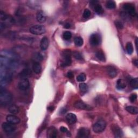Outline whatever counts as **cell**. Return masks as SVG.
Masks as SVG:
<instances>
[{"label": "cell", "instance_id": "30bf717a", "mask_svg": "<svg viewBox=\"0 0 138 138\" xmlns=\"http://www.w3.org/2000/svg\"><path fill=\"white\" fill-rule=\"evenodd\" d=\"M30 83L27 78H22L18 84V87L21 90H27L29 88Z\"/></svg>", "mask_w": 138, "mask_h": 138}, {"label": "cell", "instance_id": "3957f363", "mask_svg": "<svg viewBox=\"0 0 138 138\" xmlns=\"http://www.w3.org/2000/svg\"><path fill=\"white\" fill-rule=\"evenodd\" d=\"M0 20L1 21L2 23H3L5 27L11 26L15 23L14 19L12 17L5 14L4 12H0Z\"/></svg>", "mask_w": 138, "mask_h": 138}, {"label": "cell", "instance_id": "836d02e7", "mask_svg": "<svg viewBox=\"0 0 138 138\" xmlns=\"http://www.w3.org/2000/svg\"><path fill=\"white\" fill-rule=\"evenodd\" d=\"M73 57L76 58L77 60H82L83 56L78 51H74L73 53Z\"/></svg>", "mask_w": 138, "mask_h": 138}, {"label": "cell", "instance_id": "6da1fadb", "mask_svg": "<svg viewBox=\"0 0 138 138\" xmlns=\"http://www.w3.org/2000/svg\"><path fill=\"white\" fill-rule=\"evenodd\" d=\"M12 95L7 90L1 89L0 92V103L1 105L5 106L9 104L12 100Z\"/></svg>", "mask_w": 138, "mask_h": 138}, {"label": "cell", "instance_id": "52a82bcc", "mask_svg": "<svg viewBox=\"0 0 138 138\" xmlns=\"http://www.w3.org/2000/svg\"><path fill=\"white\" fill-rule=\"evenodd\" d=\"M123 9L126 11L129 15L132 16L134 17L136 15L135 7L133 5H132V4L131 3L124 4L123 5Z\"/></svg>", "mask_w": 138, "mask_h": 138}, {"label": "cell", "instance_id": "f546056e", "mask_svg": "<svg viewBox=\"0 0 138 138\" xmlns=\"http://www.w3.org/2000/svg\"><path fill=\"white\" fill-rule=\"evenodd\" d=\"M79 89L80 91L83 92H86L89 90V87L86 83H81L79 84Z\"/></svg>", "mask_w": 138, "mask_h": 138}, {"label": "cell", "instance_id": "cb8c5ba5", "mask_svg": "<svg viewBox=\"0 0 138 138\" xmlns=\"http://www.w3.org/2000/svg\"><path fill=\"white\" fill-rule=\"evenodd\" d=\"M96 57L100 61L102 62H105L106 61V58L105 56L104 52L102 51H99L96 52Z\"/></svg>", "mask_w": 138, "mask_h": 138}, {"label": "cell", "instance_id": "ffe728a7", "mask_svg": "<svg viewBox=\"0 0 138 138\" xmlns=\"http://www.w3.org/2000/svg\"><path fill=\"white\" fill-rule=\"evenodd\" d=\"M126 110L132 114H137L138 113V108L135 106H128L126 108Z\"/></svg>", "mask_w": 138, "mask_h": 138}, {"label": "cell", "instance_id": "9c48e42d", "mask_svg": "<svg viewBox=\"0 0 138 138\" xmlns=\"http://www.w3.org/2000/svg\"><path fill=\"white\" fill-rule=\"evenodd\" d=\"M3 130L6 133H11L16 129V127L14 124H12L8 122H3L2 125Z\"/></svg>", "mask_w": 138, "mask_h": 138}, {"label": "cell", "instance_id": "d6986e66", "mask_svg": "<svg viewBox=\"0 0 138 138\" xmlns=\"http://www.w3.org/2000/svg\"><path fill=\"white\" fill-rule=\"evenodd\" d=\"M8 110L10 113L12 114H17L20 112V109L18 106L15 104L11 105L8 109Z\"/></svg>", "mask_w": 138, "mask_h": 138}, {"label": "cell", "instance_id": "d6a6232c", "mask_svg": "<svg viewBox=\"0 0 138 138\" xmlns=\"http://www.w3.org/2000/svg\"><path fill=\"white\" fill-rule=\"evenodd\" d=\"M72 37V34L70 31H65L63 34V38L66 41H68Z\"/></svg>", "mask_w": 138, "mask_h": 138}, {"label": "cell", "instance_id": "e0dca14e", "mask_svg": "<svg viewBox=\"0 0 138 138\" xmlns=\"http://www.w3.org/2000/svg\"><path fill=\"white\" fill-rule=\"evenodd\" d=\"M66 119L70 124H74L77 121V117L73 113H68L66 116Z\"/></svg>", "mask_w": 138, "mask_h": 138}, {"label": "cell", "instance_id": "1f68e13d", "mask_svg": "<svg viewBox=\"0 0 138 138\" xmlns=\"http://www.w3.org/2000/svg\"><path fill=\"white\" fill-rule=\"evenodd\" d=\"M86 79V76L84 73H81L79 74L77 77V80L79 81V82H84Z\"/></svg>", "mask_w": 138, "mask_h": 138}, {"label": "cell", "instance_id": "e575fe53", "mask_svg": "<svg viewBox=\"0 0 138 138\" xmlns=\"http://www.w3.org/2000/svg\"><path fill=\"white\" fill-rule=\"evenodd\" d=\"M91 11L88 9H85L83 12V17L84 18H88L91 16Z\"/></svg>", "mask_w": 138, "mask_h": 138}, {"label": "cell", "instance_id": "b9f144b4", "mask_svg": "<svg viewBox=\"0 0 138 138\" xmlns=\"http://www.w3.org/2000/svg\"><path fill=\"white\" fill-rule=\"evenodd\" d=\"M133 63H134V64L136 67H137L138 62H137V59H136V60H134V61H133Z\"/></svg>", "mask_w": 138, "mask_h": 138}, {"label": "cell", "instance_id": "83f0119b", "mask_svg": "<svg viewBox=\"0 0 138 138\" xmlns=\"http://www.w3.org/2000/svg\"><path fill=\"white\" fill-rule=\"evenodd\" d=\"M130 84L131 87L133 89H137L138 87V78H135L134 79H132L130 81Z\"/></svg>", "mask_w": 138, "mask_h": 138}, {"label": "cell", "instance_id": "44dd1931", "mask_svg": "<svg viewBox=\"0 0 138 138\" xmlns=\"http://www.w3.org/2000/svg\"><path fill=\"white\" fill-rule=\"evenodd\" d=\"M126 87V83L123 79H118L117 82V87L119 90H122Z\"/></svg>", "mask_w": 138, "mask_h": 138}, {"label": "cell", "instance_id": "7402d4cb", "mask_svg": "<svg viewBox=\"0 0 138 138\" xmlns=\"http://www.w3.org/2000/svg\"><path fill=\"white\" fill-rule=\"evenodd\" d=\"M33 70L34 72L37 74H39L41 72L42 67L40 65V63L35 62L33 65Z\"/></svg>", "mask_w": 138, "mask_h": 138}, {"label": "cell", "instance_id": "2e32d148", "mask_svg": "<svg viewBox=\"0 0 138 138\" xmlns=\"http://www.w3.org/2000/svg\"><path fill=\"white\" fill-rule=\"evenodd\" d=\"M36 19L37 21L40 23H44L47 20V17L44 12L41 10L37 12L36 15Z\"/></svg>", "mask_w": 138, "mask_h": 138}, {"label": "cell", "instance_id": "f1b7e54d", "mask_svg": "<svg viewBox=\"0 0 138 138\" xmlns=\"http://www.w3.org/2000/svg\"><path fill=\"white\" fill-rule=\"evenodd\" d=\"M126 50L128 54L131 55L133 53L134 50H133V46L132 45V43L128 42L126 44Z\"/></svg>", "mask_w": 138, "mask_h": 138}, {"label": "cell", "instance_id": "ba28073f", "mask_svg": "<svg viewBox=\"0 0 138 138\" xmlns=\"http://www.w3.org/2000/svg\"><path fill=\"white\" fill-rule=\"evenodd\" d=\"M74 107L77 109L84 110H91L92 108L90 106L84 103L81 100H78L74 104Z\"/></svg>", "mask_w": 138, "mask_h": 138}, {"label": "cell", "instance_id": "ac0fdd59", "mask_svg": "<svg viewBox=\"0 0 138 138\" xmlns=\"http://www.w3.org/2000/svg\"><path fill=\"white\" fill-rule=\"evenodd\" d=\"M49 47V40L47 37H44L41 40L40 43V47L42 50H46Z\"/></svg>", "mask_w": 138, "mask_h": 138}, {"label": "cell", "instance_id": "f35d334b", "mask_svg": "<svg viewBox=\"0 0 138 138\" xmlns=\"http://www.w3.org/2000/svg\"><path fill=\"white\" fill-rule=\"evenodd\" d=\"M60 131L63 133H66L67 132V128H66L64 126H62L60 127Z\"/></svg>", "mask_w": 138, "mask_h": 138}, {"label": "cell", "instance_id": "9a60e30c", "mask_svg": "<svg viewBox=\"0 0 138 138\" xmlns=\"http://www.w3.org/2000/svg\"><path fill=\"white\" fill-rule=\"evenodd\" d=\"M112 131L116 137H121L123 135L121 129L117 125H113L112 126Z\"/></svg>", "mask_w": 138, "mask_h": 138}, {"label": "cell", "instance_id": "d590c367", "mask_svg": "<svg viewBox=\"0 0 138 138\" xmlns=\"http://www.w3.org/2000/svg\"><path fill=\"white\" fill-rule=\"evenodd\" d=\"M115 25H116V27H117L118 28L120 29H122L123 27H124L123 24L121 22L118 21H117L115 22Z\"/></svg>", "mask_w": 138, "mask_h": 138}, {"label": "cell", "instance_id": "7c38bea8", "mask_svg": "<svg viewBox=\"0 0 138 138\" xmlns=\"http://www.w3.org/2000/svg\"><path fill=\"white\" fill-rule=\"evenodd\" d=\"M6 120H7V122L14 125L19 124L21 121L19 118L14 114L8 115L7 118H6Z\"/></svg>", "mask_w": 138, "mask_h": 138}, {"label": "cell", "instance_id": "5b68a950", "mask_svg": "<svg viewBox=\"0 0 138 138\" xmlns=\"http://www.w3.org/2000/svg\"><path fill=\"white\" fill-rule=\"evenodd\" d=\"M46 31L45 27L42 25H35L30 28V32L34 35H41Z\"/></svg>", "mask_w": 138, "mask_h": 138}, {"label": "cell", "instance_id": "4dcf8cb0", "mask_svg": "<svg viewBox=\"0 0 138 138\" xmlns=\"http://www.w3.org/2000/svg\"><path fill=\"white\" fill-rule=\"evenodd\" d=\"M30 73H31V71L29 70V68H26L21 72L20 75L21 77H23V78H26V77L28 76V75H29Z\"/></svg>", "mask_w": 138, "mask_h": 138}, {"label": "cell", "instance_id": "ab89813d", "mask_svg": "<svg viewBox=\"0 0 138 138\" xmlns=\"http://www.w3.org/2000/svg\"><path fill=\"white\" fill-rule=\"evenodd\" d=\"M70 27H71V25H70V23H67L64 25V28H66V29L70 28Z\"/></svg>", "mask_w": 138, "mask_h": 138}, {"label": "cell", "instance_id": "7bdbcfd3", "mask_svg": "<svg viewBox=\"0 0 138 138\" xmlns=\"http://www.w3.org/2000/svg\"><path fill=\"white\" fill-rule=\"evenodd\" d=\"M49 110H50V111H52L53 110H54V107H53V106H50V107L48 108V109Z\"/></svg>", "mask_w": 138, "mask_h": 138}, {"label": "cell", "instance_id": "5bb4252c", "mask_svg": "<svg viewBox=\"0 0 138 138\" xmlns=\"http://www.w3.org/2000/svg\"><path fill=\"white\" fill-rule=\"evenodd\" d=\"M47 136L50 138H55L57 136V130L55 127H50L47 131Z\"/></svg>", "mask_w": 138, "mask_h": 138}, {"label": "cell", "instance_id": "484cf974", "mask_svg": "<svg viewBox=\"0 0 138 138\" xmlns=\"http://www.w3.org/2000/svg\"><path fill=\"white\" fill-rule=\"evenodd\" d=\"M74 42L77 47H81L83 45V40L80 37H77L74 40Z\"/></svg>", "mask_w": 138, "mask_h": 138}, {"label": "cell", "instance_id": "8fae6325", "mask_svg": "<svg viewBox=\"0 0 138 138\" xmlns=\"http://www.w3.org/2000/svg\"><path fill=\"white\" fill-rule=\"evenodd\" d=\"M90 134V131L84 127L80 128L79 129L77 137L79 138H86L89 136Z\"/></svg>", "mask_w": 138, "mask_h": 138}, {"label": "cell", "instance_id": "4fadbf2b", "mask_svg": "<svg viewBox=\"0 0 138 138\" xmlns=\"http://www.w3.org/2000/svg\"><path fill=\"white\" fill-rule=\"evenodd\" d=\"M106 72H107V73L109 75V76L112 78L116 77L117 76L118 74L117 69L115 67L111 66L107 67V68H106Z\"/></svg>", "mask_w": 138, "mask_h": 138}, {"label": "cell", "instance_id": "74e56055", "mask_svg": "<svg viewBox=\"0 0 138 138\" xmlns=\"http://www.w3.org/2000/svg\"><path fill=\"white\" fill-rule=\"evenodd\" d=\"M67 77L69 79H72V78H73V77H74L73 73L72 71H68L67 72Z\"/></svg>", "mask_w": 138, "mask_h": 138}, {"label": "cell", "instance_id": "d4e9b609", "mask_svg": "<svg viewBox=\"0 0 138 138\" xmlns=\"http://www.w3.org/2000/svg\"><path fill=\"white\" fill-rule=\"evenodd\" d=\"M106 8L109 9H114L116 7V2L114 1H112V0L108 1L107 2H106Z\"/></svg>", "mask_w": 138, "mask_h": 138}, {"label": "cell", "instance_id": "60d3db41", "mask_svg": "<svg viewBox=\"0 0 138 138\" xmlns=\"http://www.w3.org/2000/svg\"><path fill=\"white\" fill-rule=\"evenodd\" d=\"M66 109H62L60 110V113L61 114H64V113H66Z\"/></svg>", "mask_w": 138, "mask_h": 138}, {"label": "cell", "instance_id": "4316f807", "mask_svg": "<svg viewBox=\"0 0 138 138\" xmlns=\"http://www.w3.org/2000/svg\"><path fill=\"white\" fill-rule=\"evenodd\" d=\"M33 59L35 62H39L43 59V57L40 53H35L33 56Z\"/></svg>", "mask_w": 138, "mask_h": 138}, {"label": "cell", "instance_id": "277c9868", "mask_svg": "<svg viewBox=\"0 0 138 138\" xmlns=\"http://www.w3.org/2000/svg\"><path fill=\"white\" fill-rule=\"evenodd\" d=\"M106 127V122L104 120H100L93 126V131L95 133H99L104 131Z\"/></svg>", "mask_w": 138, "mask_h": 138}, {"label": "cell", "instance_id": "603a6c76", "mask_svg": "<svg viewBox=\"0 0 138 138\" xmlns=\"http://www.w3.org/2000/svg\"><path fill=\"white\" fill-rule=\"evenodd\" d=\"M94 5V10L96 11L97 14L100 15L102 14L104 12V10L102 7V6L100 4H95Z\"/></svg>", "mask_w": 138, "mask_h": 138}, {"label": "cell", "instance_id": "7a4b0ae2", "mask_svg": "<svg viewBox=\"0 0 138 138\" xmlns=\"http://www.w3.org/2000/svg\"><path fill=\"white\" fill-rule=\"evenodd\" d=\"M62 57L63 61L62 63L61 66L63 67L70 66L71 64V52L70 50H65L63 52Z\"/></svg>", "mask_w": 138, "mask_h": 138}, {"label": "cell", "instance_id": "8992f818", "mask_svg": "<svg viewBox=\"0 0 138 138\" xmlns=\"http://www.w3.org/2000/svg\"><path fill=\"white\" fill-rule=\"evenodd\" d=\"M101 37L98 34H92L90 37V44L92 46L99 45L101 43Z\"/></svg>", "mask_w": 138, "mask_h": 138}, {"label": "cell", "instance_id": "8d00e7d4", "mask_svg": "<svg viewBox=\"0 0 138 138\" xmlns=\"http://www.w3.org/2000/svg\"><path fill=\"white\" fill-rule=\"evenodd\" d=\"M137 99V95L136 94H132L129 97V100L132 103H134Z\"/></svg>", "mask_w": 138, "mask_h": 138}]
</instances>
